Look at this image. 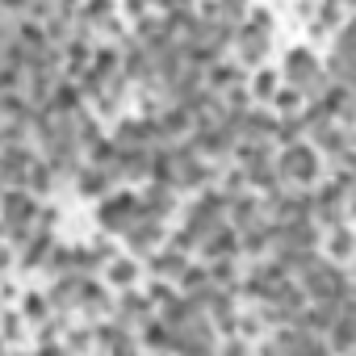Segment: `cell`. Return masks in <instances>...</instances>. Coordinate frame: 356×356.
I'll return each mask as SVG.
<instances>
[{
  "label": "cell",
  "mask_w": 356,
  "mask_h": 356,
  "mask_svg": "<svg viewBox=\"0 0 356 356\" xmlns=\"http://www.w3.org/2000/svg\"><path fill=\"white\" fill-rule=\"evenodd\" d=\"M277 172L289 189H314L323 181V151L306 138V143H293V147H281L277 155Z\"/></svg>",
  "instance_id": "1"
},
{
  "label": "cell",
  "mask_w": 356,
  "mask_h": 356,
  "mask_svg": "<svg viewBox=\"0 0 356 356\" xmlns=\"http://www.w3.org/2000/svg\"><path fill=\"white\" fill-rule=\"evenodd\" d=\"M268 42H273V26H260V22H252V17H243L239 22V30H235V59L248 67V72H256V67H264V55H268Z\"/></svg>",
  "instance_id": "2"
},
{
  "label": "cell",
  "mask_w": 356,
  "mask_h": 356,
  "mask_svg": "<svg viewBox=\"0 0 356 356\" xmlns=\"http://www.w3.org/2000/svg\"><path fill=\"white\" fill-rule=\"evenodd\" d=\"M134 218H138V197H134V193H109V197H101V210H97L101 231L126 235Z\"/></svg>",
  "instance_id": "3"
},
{
  "label": "cell",
  "mask_w": 356,
  "mask_h": 356,
  "mask_svg": "<svg viewBox=\"0 0 356 356\" xmlns=\"http://www.w3.org/2000/svg\"><path fill=\"white\" fill-rule=\"evenodd\" d=\"M163 243H168V231H163V222H159V218L138 214V218L130 222V231H126V248H130L134 256H155Z\"/></svg>",
  "instance_id": "4"
},
{
  "label": "cell",
  "mask_w": 356,
  "mask_h": 356,
  "mask_svg": "<svg viewBox=\"0 0 356 356\" xmlns=\"http://www.w3.org/2000/svg\"><path fill=\"white\" fill-rule=\"evenodd\" d=\"M113 314H118L122 323H130L134 331H143L159 310H155V302H151L147 293H138V289H122V293H118V310H113Z\"/></svg>",
  "instance_id": "5"
},
{
  "label": "cell",
  "mask_w": 356,
  "mask_h": 356,
  "mask_svg": "<svg viewBox=\"0 0 356 356\" xmlns=\"http://www.w3.org/2000/svg\"><path fill=\"white\" fill-rule=\"evenodd\" d=\"M72 185H76V193H80V197L101 202V197H109V193H113V185H118V181H113V172H109V168H101V163H84V168L76 172V181H72Z\"/></svg>",
  "instance_id": "6"
},
{
  "label": "cell",
  "mask_w": 356,
  "mask_h": 356,
  "mask_svg": "<svg viewBox=\"0 0 356 356\" xmlns=\"http://www.w3.org/2000/svg\"><path fill=\"white\" fill-rule=\"evenodd\" d=\"M176 210V185H159V181H147V189L138 193V214L147 218H168Z\"/></svg>",
  "instance_id": "7"
},
{
  "label": "cell",
  "mask_w": 356,
  "mask_h": 356,
  "mask_svg": "<svg viewBox=\"0 0 356 356\" xmlns=\"http://www.w3.org/2000/svg\"><path fill=\"white\" fill-rule=\"evenodd\" d=\"M138 273H143V268H138V256H134V252H130V256H118V252H113V256L105 260V268H101V277H105V285H109L113 293L134 289V285H138Z\"/></svg>",
  "instance_id": "8"
},
{
  "label": "cell",
  "mask_w": 356,
  "mask_h": 356,
  "mask_svg": "<svg viewBox=\"0 0 356 356\" xmlns=\"http://www.w3.org/2000/svg\"><path fill=\"white\" fill-rule=\"evenodd\" d=\"M159 126H163V138H168V143H189V138L197 134V118H193V109H185V105H168V109L159 113Z\"/></svg>",
  "instance_id": "9"
},
{
  "label": "cell",
  "mask_w": 356,
  "mask_h": 356,
  "mask_svg": "<svg viewBox=\"0 0 356 356\" xmlns=\"http://www.w3.org/2000/svg\"><path fill=\"white\" fill-rule=\"evenodd\" d=\"M80 281H84V273H59L55 281H51V306H55V314H72V310H80Z\"/></svg>",
  "instance_id": "10"
},
{
  "label": "cell",
  "mask_w": 356,
  "mask_h": 356,
  "mask_svg": "<svg viewBox=\"0 0 356 356\" xmlns=\"http://www.w3.org/2000/svg\"><path fill=\"white\" fill-rule=\"evenodd\" d=\"M189 252H181L176 243H163L155 256H151V277H163V281H181L185 268H189Z\"/></svg>",
  "instance_id": "11"
},
{
  "label": "cell",
  "mask_w": 356,
  "mask_h": 356,
  "mask_svg": "<svg viewBox=\"0 0 356 356\" xmlns=\"http://www.w3.org/2000/svg\"><path fill=\"white\" fill-rule=\"evenodd\" d=\"M323 256H327V260H335V264L356 260V235H352V227H348V222H339V227H327V231H323Z\"/></svg>",
  "instance_id": "12"
},
{
  "label": "cell",
  "mask_w": 356,
  "mask_h": 356,
  "mask_svg": "<svg viewBox=\"0 0 356 356\" xmlns=\"http://www.w3.org/2000/svg\"><path fill=\"white\" fill-rule=\"evenodd\" d=\"M134 38H138L143 47L159 51V47H168V42H172V22H168V17H159V13L134 17Z\"/></svg>",
  "instance_id": "13"
},
{
  "label": "cell",
  "mask_w": 356,
  "mask_h": 356,
  "mask_svg": "<svg viewBox=\"0 0 356 356\" xmlns=\"http://www.w3.org/2000/svg\"><path fill=\"white\" fill-rule=\"evenodd\" d=\"M92 59H97V42H92V38L76 34L72 42H63V63H67V76H72V80H80V76L92 67Z\"/></svg>",
  "instance_id": "14"
},
{
  "label": "cell",
  "mask_w": 356,
  "mask_h": 356,
  "mask_svg": "<svg viewBox=\"0 0 356 356\" xmlns=\"http://www.w3.org/2000/svg\"><path fill=\"white\" fill-rule=\"evenodd\" d=\"M306 92H302V84H289V80H281V88L273 92V101H268V109L277 113V118H302L306 113Z\"/></svg>",
  "instance_id": "15"
},
{
  "label": "cell",
  "mask_w": 356,
  "mask_h": 356,
  "mask_svg": "<svg viewBox=\"0 0 356 356\" xmlns=\"http://www.w3.org/2000/svg\"><path fill=\"white\" fill-rule=\"evenodd\" d=\"M59 181H63V176L55 172V163H51L47 155H38V159H34V168H30V176H26V189H30V193H38V197H51Z\"/></svg>",
  "instance_id": "16"
},
{
  "label": "cell",
  "mask_w": 356,
  "mask_h": 356,
  "mask_svg": "<svg viewBox=\"0 0 356 356\" xmlns=\"http://www.w3.org/2000/svg\"><path fill=\"white\" fill-rule=\"evenodd\" d=\"M239 80H243V63L239 59H218V63L206 67V88H214V92H227Z\"/></svg>",
  "instance_id": "17"
},
{
  "label": "cell",
  "mask_w": 356,
  "mask_h": 356,
  "mask_svg": "<svg viewBox=\"0 0 356 356\" xmlns=\"http://www.w3.org/2000/svg\"><path fill=\"white\" fill-rule=\"evenodd\" d=\"M281 80H285L281 72H273V67H256V72H252V80H248L252 101H256V105H268V101H273V92L281 88Z\"/></svg>",
  "instance_id": "18"
},
{
  "label": "cell",
  "mask_w": 356,
  "mask_h": 356,
  "mask_svg": "<svg viewBox=\"0 0 356 356\" xmlns=\"http://www.w3.org/2000/svg\"><path fill=\"white\" fill-rule=\"evenodd\" d=\"M17 306H22V314L30 318V327H42L47 318H55V306H51V293H22L17 298Z\"/></svg>",
  "instance_id": "19"
},
{
  "label": "cell",
  "mask_w": 356,
  "mask_h": 356,
  "mask_svg": "<svg viewBox=\"0 0 356 356\" xmlns=\"http://www.w3.org/2000/svg\"><path fill=\"white\" fill-rule=\"evenodd\" d=\"M327 348H335V352H352L356 348V314H343L339 310V318L327 331Z\"/></svg>",
  "instance_id": "20"
},
{
  "label": "cell",
  "mask_w": 356,
  "mask_h": 356,
  "mask_svg": "<svg viewBox=\"0 0 356 356\" xmlns=\"http://www.w3.org/2000/svg\"><path fill=\"white\" fill-rule=\"evenodd\" d=\"M26 323H30V318L22 314V306H17V310L9 306V310H5V327H0V348H5V352H17L22 339H26Z\"/></svg>",
  "instance_id": "21"
},
{
  "label": "cell",
  "mask_w": 356,
  "mask_h": 356,
  "mask_svg": "<svg viewBox=\"0 0 356 356\" xmlns=\"http://www.w3.org/2000/svg\"><path fill=\"white\" fill-rule=\"evenodd\" d=\"M206 264H210V277H214V285L239 289V281H243V273H239V256H214V260H206Z\"/></svg>",
  "instance_id": "22"
},
{
  "label": "cell",
  "mask_w": 356,
  "mask_h": 356,
  "mask_svg": "<svg viewBox=\"0 0 356 356\" xmlns=\"http://www.w3.org/2000/svg\"><path fill=\"white\" fill-rule=\"evenodd\" d=\"M327 76L352 84V80H356V51H339V47H335L331 59H327Z\"/></svg>",
  "instance_id": "23"
},
{
  "label": "cell",
  "mask_w": 356,
  "mask_h": 356,
  "mask_svg": "<svg viewBox=\"0 0 356 356\" xmlns=\"http://www.w3.org/2000/svg\"><path fill=\"white\" fill-rule=\"evenodd\" d=\"M277 147H293V143H306V122L302 118H277V134H273Z\"/></svg>",
  "instance_id": "24"
},
{
  "label": "cell",
  "mask_w": 356,
  "mask_h": 356,
  "mask_svg": "<svg viewBox=\"0 0 356 356\" xmlns=\"http://www.w3.org/2000/svg\"><path fill=\"white\" fill-rule=\"evenodd\" d=\"M222 101H227V109H231V113H243V109H252V105H256V101H252V88H248L243 80H239L235 88H227V92H222Z\"/></svg>",
  "instance_id": "25"
},
{
  "label": "cell",
  "mask_w": 356,
  "mask_h": 356,
  "mask_svg": "<svg viewBox=\"0 0 356 356\" xmlns=\"http://www.w3.org/2000/svg\"><path fill=\"white\" fill-rule=\"evenodd\" d=\"M331 42H335L339 51H356V17H348V22L339 26V34H335Z\"/></svg>",
  "instance_id": "26"
},
{
  "label": "cell",
  "mask_w": 356,
  "mask_h": 356,
  "mask_svg": "<svg viewBox=\"0 0 356 356\" xmlns=\"http://www.w3.org/2000/svg\"><path fill=\"white\" fill-rule=\"evenodd\" d=\"M113 5H118V0H84V9H80V13H88V17H105V13H113Z\"/></svg>",
  "instance_id": "27"
},
{
  "label": "cell",
  "mask_w": 356,
  "mask_h": 356,
  "mask_svg": "<svg viewBox=\"0 0 356 356\" xmlns=\"http://www.w3.org/2000/svg\"><path fill=\"white\" fill-rule=\"evenodd\" d=\"M55 222H59V210L55 206H42L38 210V231H55Z\"/></svg>",
  "instance_id": "28"
},
{
  "label": "cell",
  "mask_w": 356,
  "mask_h": 356,
  "mask_svg": "<svg viewBox=\"0 0 356 356\" xmlns=\"http://www.w3.org/2000/svg\"><path fill=\"white\" fill-rule=\"evenodd\" d=\"M343 5H348V9H356V0H343Z\"/></svg>",
  "instance_id": "29"
},
{
  "label": "cell",
  "mask_w": 356,
  "mask_h": 356,
  "mask_svg": "<svg viewBox=\"0 0 356 356\" xmlns=\"http://www.w3.org/2000/svg\"><path fill=\"white\" fill-rule=\"evenodd\" d=\"M352 264H356V260H352Z\"/></svg>",
  "instance_id": "30"
}]
</instances>
